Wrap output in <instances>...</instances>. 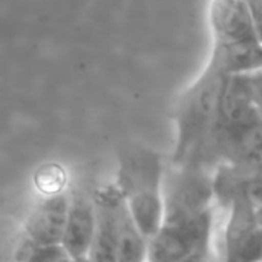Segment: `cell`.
Returning a JSON list of instances; mask_svg holds the SVG:
<instances>
[{"label": "cell", "mask_w": 262, "mask_h": 262, "mask_svg": "<svg viewBox=\"0 0 262 262\" xmlns=\"http://www.w3.org/2000/svg\"><path fill=\"white\" fill-rule=\"evenodd\" d=\"M83 262H88V261H83Z\"/></svg>", "instance_id": "obj_18"}, {"label": "cell", "mask_w": 262, "mask_h": 262, "mask_svg": "<svg viewBox=\"0 0 262 262\" xmlns=\"http://www.w3.org/2000/svg\"><path fill=\"white\" fill-rule=\"evenodd\" d=\"M212 61L183 92L175 111V140L170 155L172 166L195 163L209 144L220 114V100L226 80Z\"/></svg>", "instance_id": "obj_1"}, {"label": "cell", "mask_w": 262, "mask_h": 262, "mask_svg": "<svg viewBox=\"0 0 262 262\" xmlns=\"http://www.w3.org/2000/svg\"><path fill=\"white\" fill-rule=\"evenodd\" d=\"M226 75H247L262 69L259 40L232 46H213L210 60Z\"/></svg>", "instance_id": "obj_10"}, {"label": "cell", "mask_w": 262, "mask_h": 262, "mask_svg": "<svg viewBox=\"0 0 262 262\" xmlns=\"http://www.w3.org/2000/svg\"><path fill=\"white\" fill-rule=\"evenodd\" d=\"M181 262H220V258L216 255V250H204V252H198Z\"/></svg>", "instance_id": "obj_16"}, {"label": "cell", "mask_w": 262, "mask_h": 262, "mask_svg": "<svg viewBox=\"0 0 262 262\" xmlns=\"http://www.w3.org/2000/svg\"><path fill=\"white\" fill-rule=\"evenodd\" d=\"M166 172L164 157L150 147L134 146L118 158L114 183L147 239L160 230L164 220Z\"/></svg>", "instance_id": "obj_2"}, {"label": "cell", "mask_w": 262, "mask_h": 262, "mask_svg": "<svg viewBox=\"0 0 262 262\" xmlns=\"http://www.w3.org/2000/svg\"><path fill=\"white\" fill-rule=\"evenodd\" d=\"M95 235L88 255V262H117L118 250V209L123 200L115 183L100 187L94 193Z\"/></svg>", "instance_id": "obj_6"}, {"label": "cell", "mask_w": 262, "mask_h": 262, "mask_svg": "<svg viewBox=\"0 0 262 262\" xmlns=\"http://www.w3.org/2000/svg\"><path fill=\"white\" fill-rule=\"evenodd\" d=\"M68 209L69 196L63 192L57 195H45L23 223L17 258L37 247L60 246L64 233Z\"/></svg>", "instance_id": "obj_5"}, {"label": "cell", "mask_w": 262, "mask_h": 262, "mask_svg": "<svg viewBox=\"0 0 262 262\" xmlns=\"http://www.w3.org/2000/svg\"><path fill=\"white\" fill-rule=\"evenodd\" d=\"M256 216H258V221H259V224H261L262 227V206L256 207Z\"/></svg>", "instance_id": "obj_17"}, {"label": "cell", "mask_w": 262, "mask_h": 262, "mask_svg": "<svg viewBox=\"0 0 262 262\" xmlns=\"http://www.w3.org/2000/svg\"><path fill=\"white\" fill-rule=\"evenodd\" d=\"M246 78H247V84H249L252 98L262 115V69L252 72V74H247Z\"/></svg>", "instance_id": "obj_14"}, {"label": "cell", "mask_w": 262, "mask_h": 262, "mask_svg": "<svg viewBox=\"0 0 262 262\" xmlns=\"http://www.w3.org/2000/svg\"><path fill=\"white\" fill-rule=\"evenodd\" d=\"M95 224L97 215L94 198L81 192L71 195L61 246L77 262L88 261L95 235Z\"/></svg>", "instance_id": "obj_8"}, {"label": "cell", "mask_w": 262, "mask_h": 262, "mask_svg": "<svg viewBox=\"0 0 262 262\" xmlns=\"http://www.w3.org/2000/svg\"><path fill=\"white\" fill-rule=\"evenodd\" d=\"M149 239L137 226L124 200L118 209V250L117 262H147Z\"/></svg>", "instance_id": "obj_11"}, {"label": "cell", "mask_w": 262, "mask_h": 262, "mask_svg": "<svg viewBox=\"0 0 262 262\" xmlns=\"http://www.w3.org/2000/svg\"><path fill=\"white\" fill-rule=\"evenodd\" d=\"M218 213L216 209L192 220L163 223L149 239L147 262H181L198 252L215 249Z\"/></svg>", "instance_id": "obj_4"}, {"label": "cell", "mask_w": 262, "mask_h": 262, "mask_svg": "<svg viewBox=\"0 0 262 262\" xmlns=\"http://www.w3.org/2000/svg\"><path fill=\"white\" fill-rule=\"evenodd\" d=\"M17 262H77L63 246H49V247H37L29 250L28 253L17 258Z\"/></svg>", "instance_id": "obj_13"}, {"label": "cell", "mask_w": 262, "mask_h": 262, "mask_svg": "<svg viewBox=\"0 0 262 262\" xmlns=\"http://www.w3.org/2000/svg\"><path fill=\"white\" fill-rule=\"evenodd\" d=\"M258 40L262 43V0H246Z\"/></svg>", "instance_id": "obj_15"}, {"label": "cell", "mask_w": 262, "mask_h": 262, "mask_svg": "<svg viewBox=\"0 0 262 262\" xmlns=\"http://www.w3.org/2000/svg\"><path fill=\"white\" fill-rule=\"evenodd\" d=\"M210 26L213 46H232L258 40L246 0H212Z\"/></svg>", "instance_id": "obj_7"}, {"label": "cell", "mask_w": 262, "mask_h": 262, "mask_svg": "<svg viewBox=\"0 0 262 262\" xmlns=\"http://www.w3.org/2000/svg\"><path fill=\"white\" fill-rule=\"evenodd\" d=\"M261 120V112L252 98L246 75H227L221 92L216 127L233 130Z\"/></svg>", "instance_id": "obj_9"}, {"label": "cell", "mask_w": 262, "mask_h": 262, "mask_svg": "<svg viewBox=\"0 0 262 262\" xmlns=\"http://www.w3.org/2000/svg\"><path fill=\"white\" fill-rule=\"evenodd\" d=\"M221 213L220 238L215 247L220 262H262V227L256 206L243 193H235Z\"/></svg>", "instance_id": "obj_3"}, {"label": "cell", "mask_w": 262, "mask_h": 262, "mask_svg": "<svg viewBox=\"0 0 262 262\" xmlns=\"http://www.w3.org/2000/svg\"><path fill=\"white\" fill-rule=\"evenodd\" d=\"M66 177L61 167L55 164L43 166L35 175V184L45 195H57L61 193V187L64 186Z\"/></svg>", "instance_id": "obj_12"}]
</instances>
